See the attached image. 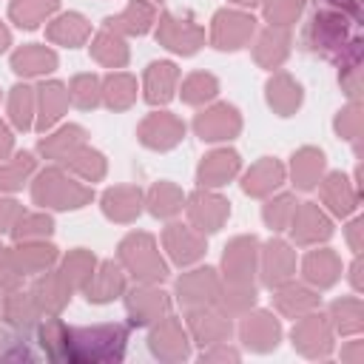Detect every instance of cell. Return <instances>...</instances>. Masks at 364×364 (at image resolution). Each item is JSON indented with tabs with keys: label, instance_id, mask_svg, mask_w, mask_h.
I'll return each mask as SVG.
<instances>
[{
	"label": "cell",
	"instance_id": "33",
	"mask_svg": "<svg viewBox=\"0 0 364 364\" xmlns=\"http://www.w3.org/2000/svg\"><path fill=\"white\" fill-rule=\"evenodd\" d=\"M182 208V193L168 185V182H159L154 191H151V213L154 216H171Z\"/></svg>",
	"mask_w": 364,
	"mask_h": 364
},
{
	"label": "cell",
	"instance_id": "44",
	"mask_svg": "<svg viewBox=\"0 0 364 364\" xmlns=\"http://www.w3.org/2000/svg\"><path fill=\"white\" fill-rule=\"evenodd\" d=\"M293 210H296L293 199H290V196H282V199H276V202L267 205L264 219H267V225H270L273 230H282V228L287 225V213H293Z\"/></svg>",
	"mask_w": 364,
	"mask_h": 364
},
{
	"label": "cell",
	"instance_id": "26",
	"mask_svg": "<svg viewBox=\"0 0 364 364\" xmlns=\"http://www.w3.org/2000/svg\"><path fill=\"white\" fill-rule=\"evenodd\" d=\"M54 9H57V0H14L11 3V20L20 28H34Z\"/></svg>",
	"mask_w": 364,
	"mask_h": 364
},
{
	"label": "cell",
	"instance_id": "43",
	"mask_svg": "<svg viewBox=\"0 0 364 364\" xmlns=\"http://www.w3.org/2000/svg\"><path fill=\"white\" fill-rule=\"evenodd\" d=\"M299 11H301V0H270L264 6L267 20L270 23H279V26H287Z\"/></svg>",
	"mask_w": 364,
	"mask_h": 364
},
{
	"label": "cell",
	"instance_id": "12",
	"mask_svg": "<svg viewBox=\"0 0 364 364\" xmlns=\"http://www.w3.org/2000/svg\"><path fill=\"white\" fill-rule=\"evenodd\" d=\"M242 338L247 347L253 350H270L279 341V324L267 316V313H256L247 316V321L242 324Z\"/></svg>",
	"mask_w": 364,
	"mask_h": 364
},
{
	"label": "cell",
	"instance_id": "36",
	"mask_svg": "<svg viewBox=\"0 0 364 364\" xmlns=\"http://www.w3.org/2000/svg\"><path fill=\"white\" fill-rule=\"evenodd\" d=\"M31 108H34V97H31V88L26 85H17L11 88V119L17 128H31Z\"/></svg>",
	"mask_w": 364,
	"mask_h": 364
},
{
	"label": "cell",
	"instance_id": "40",
	"mask_svg": "<svg viewBox=\"0 0 364 364\" xmlns=\"http://www.w3.org/2000/svg\"><path fill=\"white\" fill-rule=\"evenodd\" d=\"M51 228L54 225L48 216H26L23 213V219L11 228V233H14V239H34V236H48Z\"/></svg>",
	"mask_w": 364,
	"mask_h": 364
},
{
	"label": "cell",
	"instance_id": "1",
	"mask_svg": "<svg viewBox=\"0 0 364 364\" xmlns=\"http://www.w3.org/2000/svg\"><path fill=\"white\" fill-rule=\"evenodd\" d=\"M128 330L122 324H102V327H65L63 336V358L68 361H119L125 350Z\"/></svg>",
	"mask_w": 364,
	"mask_h": 364
},
{
	"label": "cell",
	"instance_id": "4",
	"mask_svg": "<svg viewBox=\"0 0 364 364\" xmlns=\"http://www.w3.org/2000/svg\"><path fill=\"white\" fill-rule=\"evenodd\" d=\"M253 17L239 11H219L213 17V43L216 48H239L253 34Z\"/></svg>",
	"mask_w": 364,
	"mask_h": 364
},
{
	"label": "cell",
	"instance_id": "16",
	"mask_svg": "<svg viewBox=\"0 0 364 364\" xmlns=\"http://www.w3.org/2000/svg\"><path fill=\"white\" fill-rule=\"evenodd\" d=\"M128 310L134 316V324H148L151 318H159V313L168 310V299L156 290H134L128 299Z\"/></svg>",
	"mask_w": 364,
	"mask_h": 364
},
{
	"label": "cell",
	"instance_id": "17",
	"mask_svg": "<svg viewBox=\"0 0 364 364\" xmlns=\"http://www.w3.org/2000/svg\"><path fill=\"white\" fill-rule=\"evenodd\" d=\"M68 290H71V284L65 282V276H43V279L34 284L31 299L37 301V307L60 310V307L68 301Z\"/></svg>",
	"mask_w": 364,
	"mask_h": 364
},
{
	"label": "cell",
	"instance_id": "34",
	"mask_svg": "<svg viewBox=\"0 0 364 364\" xmlns=\"http://www.w3.org/2000/svg\"><path fill=\"white\" fill-rule=\"evenodd\" d=\"M216 91H219V85L210 74H191L182 85V100L185 102H205V100L216 97Z\"/></svg>",
	"mask_w": 364,
	"mask_h": 364
},
{
	"label": "cell",
	"instance_id": "15",
	"mask_svg": "<svg viewBox=\"0 0 364 364\" xmlns=\"http://www.w3.org/2000/svg\"><path fill=\"white\" fill-rule=\"evenodd\" d=\"M154 20V9L145 0H134L119 17H108L105 26L114 31H128V34H145Z\"/></svg>",
	"mask_w": 364,
	"mask_h": 364
},
{
	"label": "cell",
	"instance_id": "3",
	"mask_svg": "<svg viewBox=\"0 0 364 364\" xmlns=\"http://www.w3.org/2000/svg\"><path fill=\"white\" fill-rule=\"evenodd\" d=\"M119 259L136 279H145V282H159L168 273L159 253L154 250V239L148 233H131L119 245Z\"/></svg>",
	"mask_w": 364,
	"mask_h": 364
},
{
	"label": "cell",
	"instance_id": "11",
	"mask_svg": "<svg viewBox=\"0 0 364 364\" xmlns=\"http://www.w3.org/2000/svg\"><path fill=\"white\" fill-rule=\"evenodd\" d=\"M239 171V154L236 151H213L199 165V182L202 185H225Z\"/></svg>",
	"mask_w": 364,
	"mask_h": 364
},
{
	"label": "cell",
	"instance_id": "49",
	"mask_svg": "<svg viewBox=\"0 0 364 364\" xmlns=\"http://www.w3.org/2000/svg\"><path fill=\"white\" fill-rule=\"evenodd\" d=\"M6 46H9V31H6V28H3V23H0V51H3Z\"/></svg>",
	"mask_w": 364,
	"mask_h": 364
},
{
	"label": "cell",
	"instance_id": "35",
	"mask_svg": "<svg viewBox=\"0 0 364 364\" xmlns=\"http://www.w3.org/2000/svg\"><path fill=\"white\" fill-rule=\"evenodd\" d=\"M94 270V256L85 253V250H74L65 256V264H63V276L68 284H85V279L91 276Z\"/></svg>",
	"mask_w": 364,
	"mask_h": 364
},
{
	"label": "cell",
	"instance_id": "41",
	"mask_svg": "<svg viewBox=\"0 0 364 364\" xmlns=\"http://www.w3.org/2000/svg\"><path fill=\"white\" fill-rule=\"evenodd\" d=\"M330 262H333L330 253H324V250L313 253V256L307 259V264H304L307 279H313V282H318V284H330V282L336 279V267H327Z\"/></svg>",
	"mask_w": 364,
	"mask_h": 364
},
{
	"label": "cell",
	"instance_id": "37",
	"mask_svg": "<svg viewBox=\"0 0 364 364\" xmlns=\"http://www.w3.org/2000/svg\"><path fill=\"white\" fill-rule=\"evenodd\" d=\"M65 162H68L80 176H85V179H97V176H102V171H105V162H102V156H100L97 151H74L71 156H65Z\"/></svg>",
	"mask_w": 364,
	"mask_h": 364
},
{
	"label": "cell",
	"instance_id": "31",
	"mask_svg": "<svg viewBox=\"0 0 364 364\" xmlns=\"http://www.w3.org/2000/svg\"><path fill=\"white\" fill-rule=\"evenodd\" d=\"M34 168V156L31 154H17L14 162L0 168V191H17L23 185V179L31 173Z\"/></svg>",
	"mask_w": 364,
	"mask_h": 364
},
{
	"label": "cell",
	"instance_id": "13",
	"mask_svg": "<svg viewBox=\"0 0 364 364\" xmlns=\"http://www.w3.org/2000/svg\"><path fill=\"white\" fill-rule=\"evenodd\" d=\"M57 65V54L43 48V46H26L20 51H14L11 57V68L23 77H34V74H46Z\"/></svg>",
	"mask_w": 364,
	"mask_h": 364
},
{
	"label": "cell",
	"instance_id": "30",
	"mask_svg": "<svg viewBox=\"0 0 364 364\" xmlns=\"http://www.w3.org/2000/svg\"><path fill=\"white\" fill-rule=\"evenodd\" d=\"M102 94H105V102L111 108H125V105H131V100L136 94V85H134V80L128 74H111L105 80V91Z\"/></svg>",
	"mask_w": 364,
	"mask_h": 364
},
{
	"label": "cell",
	"instance_id": "23",
	"mask_svg": "<svg viewBox=\"0 0 364 364\" xmlns=\"http://www.w3.org/2000/svg\"><path fill=\"white\" fill-rule=\"evenodd\" d=\"M65 102H68V91L60 85V82H46V85H40V128H48V125H54L57 122V117L63 114V108H65Z\"/></svg>",
	"mask_w": 364,
	"mask_h": 364
},
{
	"label": "cell",
	"instance_id": "21",
	"mask_svg": "<svg viewBox=\"0 0 364 364\" xmlns=\"http://www.w3.org/2000/svg\"><path fill=\"white\" fill-rule=\"evenodd\" d=\"M330 233V225H327V219L307 202L299 213L293 210V236L296 239H301V242H310V239H316V236H327Z\"/></svg>",
	"mask_w": 364,
	"mask_h": 364
},
{
	"label": "cell",
	"instance_id": "45",
	"mask_svg": "<svg viewBox=\"0 0 364 364\" xmlns=\"http://www.w3.org/2000/svg\"><path fill=\"white\" fill-rule=\"evenodd\" d=\"M330 182H333V188H344L338 173H336V176H330ZM327 199H333V202H336V205H333V210H336V213H347V210H350V199H347L344 193H330V191H327Z\"/></svg>",
	"mask_w": 364,
	"mask_h": 364
},
{
	"label": "cell",
	"instance_id": "29",
	"mask_svg": "<svg viewBox=\"0 0 364 364\" xmlns=\"http://www.w3.org/2000/svg\"><path fill=\"white\" fill-rule=\"evenodd\" d=\"M321 154L313 151V148H304L299 156H293V176H296V185L299 188H313L318 173H321Z\"/></svg>",
	"mask_w": 364,
	"mask_h": 364
},
{
	"label": "cell",
	"instance_id": "47",
	"mask_svg": "<svg viewBox=\"0 0 364 364\" xmlns=\"http://www.w3.org/2000/svg\"><path fill=\"white\" fill-rule=\"evenodd\" d=\"M9 148H11V134L6 131V125L0 122V159L9 154Z\"/></svg>",
	"mask_w": 364,
	"mask_h": 364
},
{
	"label": "cell",
	"instance_id": "10",
	"mask_svg": "<svg viewBox=\"0 0 364 364\" xmlns=\"http://www.w3.org/2000/svg\"><path fill=\"white\" fill-rule=\"evenodd\" d=\"M165 245H168L173 262H179V264H188V262L199 259L202 250H205L202 239H199L196 233H191L185 225H168V230H165Z\"/></svg>",
	"mask_w": 364,
	"mask_h": 364
},
{
	"label": "cell",
	"instance_id": "24",
	"mask_svg": "<svg viewBox=\"0 0 364 364\" xmlns=\"http://www.w3.org/2000/svg\"><path fill=\"white\" fill-rule=\"evenodd\" d=\"M48 37L63 46H80L88 37V23L80 14H63L48 26Z\"/></svg>",
	"mask_w": 364,
	"mask_h": 364
},
{
	"label": "cell",
	"instance_id": "42",
	"mask_svg": "<svg viewBox=\"0 0 364 364\" xmlns=\"http://www.w3.org/2000/svg\"><path fill=\"white\" fill-rule=\"evenodd\" d=\"M208 321H202V316H193V330H196V336L199 338H205V341H219L222 336H228V330H230V324L225 321V318H216V316H205ZM202 341V344H205Z\"/></svg>",
	"mask_w": 364,
	"mask_h": 364
},
{
	"label": "cell",
	"instance_id": "25",
	"mask_svg": "<svg viewBox=\"0 0 364 364\" xmlns=\"http://www.w3.org/2000/svg\"><path fill=\"white\" fill-rule=\"evenodd\" d=\"M82 136H85V131H82V128L68 125V128H63L60 134H54V136L43 139V142H40V151H43V154H48V156L65 159V156H71V154L82 145Z\"/></svg>",
	"mask_w": 364,
	"mask_h": 364
},
{
	"label": "cell",
	"instance_id": "18",
	"mask_svg": "<svg viewBox=\"0 0 364 364\" xmlns=\"http://www.w3.org/2000/svg\"><path fill=\"white\" fill-rule=\"evenodd\" d=\"M282 176H284L282 165L273 162V159H264V162H259V165H253V168L247 171L242 188H245L247 193H253V196H262V193L273 191V188L282 182Z\"/></svg>",
	"mask_w": 364,
	"mask_h": 364
},
{
	"label": "cell",
	"instance_id": "7",
	"mask_svg": "<svg viewBox=\"0 0 364 364\" xmlns=\"http://www.w3.org/2000/svg\"><path fill=\"white\" fill-rule=\"evenodd\" d=\"M182 134H185V125L176 117H171V114H154L139 128V139L148 148H159V151L176 145L182 139Z\"/></svg>",
	"mask_w": 364,
	"mask_h": 364
},
{
	"label": "cell",
	"instance_id": "19",
	"mask_svg": "<svg viewBox=\"0 0 364 364\" xmlns=\"http://www.w3.org/2000/svg\"><path fill=\"white\" fill-rule=\"evenodd\" d=\"M102 210L111 216V219H119V222H128L139 213V191L134 188H114L102 196Z\"/></svg>",
	"mask_w": 364,
	"mask_h": 364
},
{
	"label": "cell",
	"instance_id": "6",
	"mask_svg": "<svg viewBox=\"0 0 364 364\" xmlns=\"http://www.w3.org/2000/svg\"><path fill=\"white\" fill-rule=\"evenodd\" d=\"M171 51H179V54H193L202 43V28L193 26V23H179L173 14H162V23H159V34H156Z\"/></svg>",
	"mask_w": 364,
	"mask_h": 364
},
{
	"label": "cell",
	"instance_id": "50",
	"mask_svg": "<svg viewBox=\"0 0 364 364\" xmlns=\"http://www.w3.org/2000/svg\"><path fill=\"white\" fill-rule=\"evenodd\" d=\"M0 256H3V253H0Z\"/></svg>",
	"mask_w": 364,
	"mask_h": 364
},
{
	"label": "cell",
	"instance_id": "9",
	"mask_svg": "<svg viewBox=\"0 0 364 364\" xmlns=\"http://www.w3.org/2000/svg\"><path fill=\"white\" fill-rule=\"evenodd\" d=\"M179 71L173 63H151L145 74V100L148 102H168L173 97V82Z\"/></svg>",
	"mask_w": 364,
	"mask_h": 364
},
{
	"label": "cell",
	"instance_id": "27",
	"mask_svg": "<svg viewBox=\"0 0 364 364\" xmlns=\"http://www.w3.org/2000/svg\"><path fill=\"white\" fill-rule=\"evenodd\" d=\"M11 264L17 267V273L26 270H43L48 262H54V247L51 245H34V247H17L9 253Z\"/></svg>",
	"mask_w": 364,
	"mask_h": 364
},
{
	"label": "cell",
	"instance_id": "28",
	"mask_svg": "<svg viewBox=\"0 0 364 364\" xmlns=\"http://www.w3.org/2000/svg\"><path fill=\"white\" fill-rule=\"evenodd\" d=\"M290 264H293L290 247L284 242H270L267 245V256H264V282L267 284H279L287 276Z\"/></svg>",
	"mask_w": 364,
	"mask_h": 364
},
{
	"label": "cell",
	"instance_id": "48",
	"mask_svg": "<svg viewBox=\"0 0 364 364\" xmlns=\"http://www.w3.org/2000/svg\"><path fill=\"white\" fill-rule=\"evenodd\" d=\"M287 296H296V290H284ZM287 296H279V304H287ZM296 304H313V299L307 296V299H296Z\"/></svg>",
	"mask_w": 364,
	"mask_h": 364
},
{
	"label": "cell",
	"instance_id": "39",
	"mask_svg": "<svg viewBox=\"0 0 364 364\" xmlns=\"http://www.w3.org/2000/svg\"><path fill=\"white\" fill-rule=\"evenodd\" d=\"M267 91H270V105H276L282 114H284V97H287V102L296 108L299 105V100H301V94H299V85H293L287 77H276L270 85H267Z\"/></svg>",
	"mask_w": 364,
	"mask_h": 364
},
{
	"label": "cell",
	"instance_id": "2",
	"mask_svg": "<svg viewBox=\"0 0 364 364\" xmlns=\"http://www.w3.org/2000/svg\"><path fill=\"white\" fill-rule=\"evenodd\" d=\"M91 199V191L65 179L57 168H48L37 176L34 182V202L37 205H51V208H80Z\"/></svg>",
	"mask_w": 364,
	"mask_h": 364
},
{
	"label": "cell",
	"instance_id": "20",
	"mask_svg": "<svg viewBox=\"0 0 364 364\" xmlns=\"http://www.w3.org/2000/svg\"><path fill=\"white\" fill-rule=\"evenodd\" d=\"M122 290V273L114 267V262H105L100 273H91V284H85L88 301H111Z\"/></svg>",
	"mask_w": 364,
	"mask_h": 364
},
{
	"label": "cell",
	"instance_id": "5",
	"mask_svg": "<svg viewBox=\"0 0 364 364\" xmlns=\"http://www.w3.org/2000/svg\"><path fill=\"white\" fill-rule=\"evenodd\" d=\"M193 128H196V134H199L202 139H208V142L228 139V136H233V134L239 131V114H236V108H230V105H216V108L199 114L196 122H193Z\"/></svg>",
	"mask_w": 364,
	"mask_h": 364
},
{
	"label": "cell",
	"instance_id": "46",
	"mask_svg": "<svg viewBox=\"0 0 364 364\" xmlns=\"http://www.w3.org/2000/svg\"><path fill=\"white\" fill-rule=\"evenodd\" d=\"M20 213V208H17V202H9V199H0V225L6 228L14 216Z\"/></svg>",
	"mask_w": 364,
	"mask_h": 364
},
{
	"label": "cell",
	"instance_id": "32",
	"mask_svg": "<svg viewBox=\"0 0 364 364\" xmlns=\"http://www.w3.org/2000/svg\"><path fill=\"white\" fill-rule=\"evenodd\" d=\"M94 57L102 60L105 65H122V63L128 60V51H125L122 40H119L117 34L102 31V34L97 37V43H94Z\"/></svg>",
	"mask_w": 364,
	"mask_h": 364
},
{
	"label": "cell",
	"instance_id": "14",
	"mask_svg": "<svg viewBox=\"0 0 364 364\" xmlns=\"http://www.w3.org/2000/svg\"><path fill=\"white\" fill-rule=\"evenodd\" d=\"M216 270L205 267V270H193L191 276L179 279L176 290H179V301L185 304H202L205 296H216Z\"/></svg>",
	"mask_w": 364,
	"mask_h": 364
},
{
	"label": "cell",
	"instance_id": "38",
	"mask_svg": "<svg viewBox=\"0 0 364 364\" xmlns=\"http://www.w3.org/2000/svg\"><path fill=\"white\" fill-rule=\"evenodd\" d=\"M71 100L80 105V108H94L97 105V100H100V82H97V77H91V74H82V77H77L74 82H71Z\"/></svg>",
	"mask_w": 364,
	"mask_h": 364
},
{
	"label": "cell",
	"instance_id": "8",
	"mask_svg": "<svg viewBox=\"0 0 364 364\" xmlns=\"http://www.w3.org/2000/svg\"><path fill=\"white\" fill-rule=\"evenodd\" d=\"M188 210H191L193 225H196L199 230H205V233L219 230V225H222L225 216L230 213L228 202H225L222 196H216V193H193Z\"/></svg>",
	"mask_w": 364,
	"mask_h": 364
},
{
	"label": "cell",
	"instance_id": "22",
	"mask_svg": "<svg viewBox=\"0 0 364 364\" xmlns=\"http://www.w3.org/2000/svg\"><path fill=\"white\" fill-rule=\"evenodd\" d=\"M253 247H256V239H236L230 242V247H225V270L230 273L233 282H242V276L250 273Z\"/></svg>",
	"mask_w": 364,
	"mask_h": 364
}]
</instances>
